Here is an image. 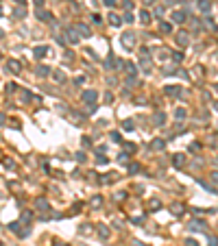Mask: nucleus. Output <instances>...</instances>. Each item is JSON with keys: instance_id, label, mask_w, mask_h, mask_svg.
<instances>
[{"instance_id": "1", "label": "nucleus", "mask_w": 218, "mask_h": 246, "mask_svg": "<svg viewBox=\"0 0 218 246\" xmlns=\"http://www.w3.org/2000/svg\"><path fill=\"white\" fill-rule=\"evenodd\" d=\"M81 100L87 103V105H96V100H98V94H96L94 89H85V92H81Z\"/></svg>"}, {"instance_id": "2", "label": "nucleus", "mask_w": 218, "mask_h": 246, "mask_svg": "<svg viewBox=\"0 0 218 246\" xmlns=\"http://www.w3.org/2000/svg\"><path fill=\"white\" fill-rule=\"evenodd\" d=\"M7 70L11 72V74H20V72H22V63L18 59H9L7 61Z\"/></svg>"}, {"instance_id": "3", "label": "nucleus", "mask_w": 218, "mask_h": 246, "mask_svg": "<svg viewBox=\"0 0 218 246\" xmlns=\"http://www.w3.org/2000/svg\"><path fill=\"white\" fill-rule=\"evenodd\" d=\"M35 207H37V211H42V213H48V211H50V205H48V201L42 198V196H39V198H35Z\"/></svg>"}, {"instance_id": "4", "label": "nucleus", "mask_w": 218, "mask_h": 246, "mask_svg": "<svg viewBox=\"0 0 218 246\" xmlns=\"http://www.w3.org/2000/svg\"><path fill=\"white\" fill-rule=\"evenodd\" d=\"M120 41H122L125 48H133V44H135V35H133V33H125Z\"/></svg>"}, {"instance_id": "5", "label": "nucleus", "mask_w": 218, "mask_h": 246, "mask_svg": "<svg viewBox=\"0 0 218 246\" xmlns=\"http://www.w3.org/2000/svg\"><path fill=\"white\" fill-rule=\"evenodd\" d=\"M46 55H48V46H37L35 50H33V57L35 59H44Z\"/></svg>"}, {"instance_id": "6", "label": "nucleus", "mask_w": 218, "mask_h": 246, "mask_svg": "<svg viewBox=\"0 0 218 246\" xmlns=\"http://www.w3.org/2000/svg\"><path fill=\"white\" fill-rule=\"evenodd\" d=\"M37 18H39L42 22H53V13L46 11V9H37Z\"/></svg>"}, {"instance_id": "7", "label": "nucleus", "mask_w": 218, "mask_h": 246, "mask_svg": "<svg viewBox=\"0 0 218 246\" xmlns=\"http://www.w3.org/2000/svg\"><path fill=\"white\" fill-rule=\"evenodd\" d=\"M74 29H77V33H81V37H92V31L87 24H77Z\"/></svg>"}, {"instance_id": "8", "label": "nucleus", "mask_w": 218, "mask_h": 246, "mask_svg": "<svg viewBox=\"0 0 218 246\" xmlns=\"http://www.w3.org/2000/svg\"><path fill=\"white\" fill-rule=\"evenodd\" d=\"M65 35H68V37H65V41H70V44H77V41H79L77 29H68V31H65Z\"/></svg>"}, {"instance_id": "9", "label": "nucleus", "mask_w": 218, "mask_h": 246, "mask_svg": "<svg viewBox=\"0 0 218 246\" xmlns=\"http://www.w3.org/2000/svg\"><path fill=\"white\" fill-rule=\"evenodd\" d=\"M96 231H98L101 240H107V237H109V227H107V225H98V227H96Z\"/></svg>"}, {"instance_id": "10", "label": "nucleus", "mask_w": 218, "mask_h": 246, "mask_svg": "<svg viewBox=\"0 0 218 246\" xmlns=\"http://www.w3.org/2000/svg\"><path fill=\"white\" fill-rule=\"evenodd\" d=\"M153 122H155L157 127H161L164 122H166V113H164V111H157V113L153 115Z\"/></svg>"}, {"instance_id": "11", "label": "nucleus", "mask_w": 218, "mask_h": 246, "mask_svg": "<svg viewBox=\"0 0 218 246\" xmlns=\"http://www.w3.org/2000/svg\"><path fill=\"white\" fill-rule=\"evenodd\" d=\"M151 148H153V150H164V148H166V139H153Z\"/></svg>"}, {"instance_id": "12", "label": "nucleus", "mask_w": 218, "mask_h": 246, "mask_svg": "<svg viewBox=\"0 0 218 246\" xmlns=\"http://www.w3.org/2000/svg\"><path fill=\"white\" fill-rule=\"evenodd\" d=\"M164 89H166V94H168V96H179V94H181V89H179L177 85H166Z\"/></svg>"}, {"instance_id": "13", "label": "nucleus", "mask_w": 218, "mask_h": 246, "mask_svg": "<svg viewBox=\"0 0 218 246\" xmlns=\"http://www.w3.org/2000/svg\"><path fill=\"white\" fill-rule=\"evenodd\" d=\"M172 20H175V22H185V20H188V13H185V11H175V13H172Z\"/></svg>"}, {"instance_id": "14", "label": "nucleus", "mask_w": 218, "mask_h": 246, "mask_svg": "<svg viewBox=\"0 0 218 246\" xmlns=\"http://www.w3.org/2000/svg\"><path fill=\"white\" fill-rule=\"evenodd\" d=\"M35 74H37V76H48V74H50V68H48V65H39V68L35 70Z\"/></svg>"}, {"instance_id": "15", "label": "nucleus", "mask_w": 218, "mask_h": 246, "mask_svg": "<svg viewBox=\"0 0 218 246\" xmlns=\"http://www.w3.org/2000/svg\"><path fill=\"white\" fill-rule=\"evenodd\" d=\"M177 41H179V46H188V41H190L188 33H179V35H177Z\"/></svg>"}, {"instance_id": "16", "label": "nucleus", "mask_w": 218, "mask_h": 246, "mask_svg": "<svg viewBox=\"0 0 218 246\" xmlns=\"http://www.w3.org/2000/svg\"><path fill=\"white\" fill-rule=\"evenodd\" d=\"M159 31H161V33H172V24H170V22H161V24H159Z\"/></svg>"}, {"instance_id": "17", "label": "nucleus", "mask_w": 218, "mask_h": 246, "mask_svg": "<svg viewBox=\"0 0 218 246\" xmlns=\"http://www.w3.org/2000/svg\"><path fill=\"white\" fill-rule=\"evenodd\" d=\"M199 9H201L203 13H207V11L212 9V2H209V0H201V2H199Z\"/></svg>"}, {"instance_id": "18", "label": "nucleus", "mask_w": 218, "mask_h": 246, "mask_svg": "<svg viewBox=\"0 0 218 246\" xmlns=\"http://www.w3.org/2000/svg\"><path fill=\"white\" fill-rule=\"evenodd\" d=\"M13 15L20 20V18H26V9H24V7H15L13 9Z\"/></svg>"}, {"instance_id": "19", "label": "nucleus", "mask_w": 218, "mask_h": 246, "mask_svg": "<svg viewBox=\"0 0 218 246\" xmlns=\"http://www.w3.org/2000/svg\"><path fill=\"white\" fill-rule=\"evenodd\" d=\"M151 68H153V63H151L146 57H144V59H142V72H146V74H149V72H151Z\"/></svg>"}, {"instance_id": "20", "label": "nucleus", "mask_w": 218, "mask_h": 246, "mask_svg": "<svg viewBox=\"0 0 218 246\" xmlns=\"http://www.w3.org/2000/svg\"><path fill=\"white\" fill-rule=\"evenodd\" d=\"M172 163H175L177 168H183V163H185V157H183V155H175V159H172Z\"/></svg>"}, {"instance_id": "21", "label": "nucleus", "mask_w": 218, "mask_h": 246, "mask_svg": "<svg viewBox=\"0 0 218 246\" xmlns=\"http://www.w3.org/2000/svg\"><path fill=\"white\" fill-rule=\"evenodd\" d=\"M149 207H151V211H159V207H161V203H159L157 198H151V201H149Z\"/></svg>"}, {"instance_id": "22", "label": "nucleus", "mask_w": 218, "mask_h": 246, "mask_svg": "<svg viewBox=\"0 0 218 246\" xmlns=\"http://www.w3.org/2000/svg\"><path fill=\"white\" fill-rule=\"evenodd\" d=\"M109 22H111V26H120V24H122L120 15H116V13H111V15H109Z\"/></svg>"}, {"instance_id": "23", "label": "nucleus", "mask_w": 218, "mask_h": 246, "mask_svg": "<svg viewBox=\"0 0 218 246\" xmlns=\"http://www.w3.org/2000/svg\"><path fill=\"white\" fill-rule=\"evenodd\" d=\"M203 227H207V225L203 222V220H194V222L190 225V229H194V231H199V229H203Z\"/></svg>"}, {"instance_id": "24", "label": "nucleus", "mask_w": 218, "mask_h": 246, "mask_svg": "<svg viewBox=\"0 0 218 246\" xmlns=\"http://www.w3.org/2000/svg\"><path fill=\"white\" fill-rule=\"evenodd\" d=\"M199 185H201V187H205V189H207L209 194H216V189H214V187H212L209 183H205V181H201V179H199Z\"/></svg>"}, {"instance_id": "25", "label": "nucleus", "mask_w": 218, "mask_h": 246, "mask_svg": "<svg viewBox=\"0 0 218 246\" xmlns=\"http://www.w3.org/2000/svg\"><path fill=\"white\" fill-rule=\"evenodd\" d=\"M20 227H22V225H20V222H11V225H9V229H11V231H13V233H18V235H20V231H22V229H20Z\"/></svg>"}, {"instance_id": "26", "label": "nucleus", "mask_w": 218, "mask_h": 246, "mask_svg": "<svg viewBox=\"0 0 218 246\" xmlns=\"http://www.w3.org/2000/svg\"><path fill=\"white\" fill-rule=\"evenodd\" d=\"M140 20L142 22H151V13L149 11H140Z\"/></svg>"}, {"instance_id": "27", "label": "nucleus", "mask_w": 218, "mask_h": 246, "mask_svg": "<svg viewBox=\"0 0 218 246\" xmlns=\"http://www.w3.org/2000/svg\"><path fill=\"white\" fill-rule=\"evenodd\" d=\"M22 100H24V103H29V100H35V98H33L31 92H22Z\"/></svg>"}, {"instance_id": "28", "label": "nucleus", "mask_w": 218, "mask_h": 246, "mask_svg": "<svg viewBox=\"0 0 218 246\" xmlns=\"http://www.w3.org/2000/svg\"><path fill=\"white\" fill-rule=\"evenodd\" d=\"M172 213H175V216H179V213H183V207H181L179 203H175V205H172Z\"/></svg>"}, {"instance_id": "29", "label": "nucleus", "mask_w": 218, "mask_h": 246, "mask_svg": "<svg viewBox=\"0 0 218 246\" xmlns=\"http://www.w3.org/2000/svg\"><path fill=\"white\" fill-rule=\"evenodd\" d=\"M207 242H209V246H218V237H216V235H212V233L207 235Z\"/></svg>"}, {"instance_id": "30", "label": "nucleus", "mask_w": 218, "mask_h": 246, "mask_svg": "<svg viewBox=\"0 0 218 246\" xmlns=\"http://www.w3.org/2000/svg\"><path fill=\"white\" fill-rule=\"evenodd\" d=\"M129 172H131V174L140 172V163H129Z\"/></svg>"}, {"instance_id": "31", "label": "nucleus", "mask_w": 218, "mask_h": 246, "mask_svg": "<svg viewBox=\"0 0 218 246\" xmlns=\"http://www.w3.org/2000/svg\"><path fill=\"white\" fill-rule=\"evenodd\" d=\"M103 205V198L101 196H96V198H92V207H101Z\"/></svg>"}, {"instance_id": "32", "label": "nucleus", "mask_w": 218, "mask_h": 246, "mask_svg": "<svg viewBox=\"0 0 218 246\" xmlns=\"http://www.w3.org/2000/svg\"><path fill=\"white\" fill-rule=\"evenodd\" d=\"M31 218H33L31 211H24V213H22V220H24V222H31Z\"/></svg>"}, {"instance_id": "33", "label": "nucleus", "mask_w": 218, "mask_h": 246, "mask_svg": "<svg viewBox=\"0 0 218 246\" xmlns=\"http://www.w3.org/2000/svg\"><path fill=\"white\" fill-rule=\"evenodd\" d=\"M5 168L13 170V168H15V161H13V159H5Z\"/></svg>"}, {"instance_id": "34", "label": "nucleus", "mask_w": 218, "mask_h": 246, "mask_svg": "<svg viewBox=\"0 0 218 246\" xmlns=\"http://www.w3.org/2000/svg\"><path fill=\"white\" fill-rule=\"evenodd\" d=\"M55 79H57L59 83H63V81H65V74H63V72H55Z\"/></svg>"}, {"instance_id": "35", "label": "nucleus", "mask_w": 218, "mask_h": 246, "mask_svg": "<svg viewBox=\"0 0 218 246\" xmlns=\"http://www.w3.org/2000/svg\"><path fill=\"white\" fill-rule=\"evenodd\" d=\"M96 163H101V166H105V163H107V157H105V155H98V157H96Z\"/></svg>"}, {"instance_id": "36", "label": "nucleus", "mask_w": 218, "mask_h": 246, "mask_svg": "<svg viewBox=\"0 0 218 246\" xmlns=\"http://www.w3.org/2000/svg\"><path fill=\"white\" fill-rule=\"evenodd\" d=\"M15 89H18V85H15V83H9V85H7V94H13Z\"/></svg>"}, {"instance_id": "37", "label": "nucleus", "mask_w": 218, "mask_h": 246, "mask_svg": "<svg viewBox=\"0 0 218 246\" xmlns=\"http://www.w3.org/2000/svg\"><path fill=\"white\" fill-rule=\"evenodd\" d=\"M74 159H77L79 163H83V161H85L87 157H85V153H77V157H74Z\"/></svg>"}, {"instance_id": "38", "label": "nucleus", "mask_w": 218, "mask_h": 246, "mask_svg": "<svg viewBox=\"0 0 218 246\" xmlns=\"http://www.w3.org/2000/svg\"><path fill=\"white\" fill-rule=\"evenodd\" d=\"M125 150L127 153H135V144H125Z\"/></svg>"}, {"instance_id": "39", "label": "nucleus", "mask_w": 218, "mask_h": 246, "mask_svg": "<svg viewBox=\"0 0 218 246\" xmlns=\"http://www.w3.org/2000/svg\"><path fill=\"white\" fill-rule=\"evenodd\" d=\"M125 129H127V131H133V129H135V124H133L131 120H127V122H125Z\"/></svg>"}, {"instance_id": "40", "label": "nucleus", "mask_w": 218, "mask_h": 246, "mask_svg": "<svg viewBox=\"0 0 218 246\" xmlns=\"http://www.w3.org/2000/svg\"><path fill=\"white\" fill-rule=\"evenodd\" d=\"M81 233H83V235H87V233H92V229H89V225H83V227H81Z\"/></svg>"}, {"instance_id": "41", "label": "nucleus", "mask_w": 218, "mask_h": 246, "mask_svg": "<svg viewBox=\"0 0 218 246\" xmlns=\"http://www.w3.org/2000/svg\"><path fill=\"white\" fill-rule=\"evenodd\" d=\"M92 22H96V24H101V22H103V18H101L98 13H94V15H92Z\"/></svg>"}, {"instance_id": "42", "label": "nucleus", "mask_w": 218, "mask_h": 246, "mask_svg": "<svg viewBox=\"0 0 218 246\" xmlns=\"http://www.w3.org/2000/svg\"><path fill=\"white\" fill-rule=\"evenodd\" d=\"M109 137H111V139H113V142H116V144H118V142H122V139H120V133H111V135H109Z\"/></svg>"}, {"instance_id": "43", "label": "nucleus", "mask_w": 218, "mask_h": 246, "mask_svg": "<svg viewBox=\"0 0 218 246\" xmlns=\"http://www.w3.org/2000/svg\"><path fill=\"white\" fill-rule=\"evenodd\" d=\"M175 115L181 120V118H185V111H183V109H177V113H175Z\"/></svg>"}, {"instance_id": "44", "label": "nucleus", "mask_w": 218, "mask_h": 246, "mask_svg": "<svg viewBox=\"0 0 218 246\" xmlns=\"http://www.w3.org/2000/svg\"><path fill=\"white\" fill-rule=\"evenodd\" d=\"M5 122H7V115H5L2 111H0V127H2V124H5Z\"/></svg>"}, {"instance_id": "45", "label": "nucleus", "mask_w": 218, "mask_h": 246, "mask_svg": "<svg viewBox=\"0 0 218 246\" xmlns=\"http://www.w3.org/2000/svg\"><path fill=\"white\" fill-rule=\"evenodd\" d=\"M83 146H85V148H89V146H92V142H89V137H83Z\"/></svg>"}, {"instance_id": "46", "label": "nucleus", "mask_w": 218, "mask_h": 246, "mask_svg": "<svg viewBox=\"0 0 218 246\" xmlns=\"http://www.w3.org/2000/svg\"><path fill=\"white\" fill-rule=\"evenodd\" d=\"M57 44H61V46H63V44H65V37H63V35H57Z\"/></svg>"}, {"instance_id": "47", "label": "nucleus", "mask_w": 218, "mask_h": 246, "mask_svg": "<svg viewBox=\"0 0 218 246\" xmlns=\"http://www.w3.org/2000/svg\"><path fill=\"white\" fill-rule=\"evenodd\" d=\"M172 59H175V61H181V59H183V55H181V53H175V55H172Z\"/></svg>"}, {"instance_id": "48", "label": "nucleus", "mask_w": 218, "mask_h": 246, "mask_svg": "<svg viewBox=\"0 0 218 246\" xmlns=\"http://www.w3.org/2000/svg\"><path fill=\"white\" fill-rule=\"evenodd\" d=\"M103 2H105V7H113V5H116V0H103Z\"/></svg>"}, {"instance_id": "49", "label": "nucleus", "mask_w": 218, "mask_h": 246, "mask_svg": "<svg viewBox=\"0 0 218 246\" xmlns=\"http://www.w3.org/2000/svg\"><path fill=\"white\" fill-rule=\"evenodd\" d=\"M185 244H188V246H199V244H196L194 240H185Z\"/></svg>"}, {"instance_id": "50", "label": "nucleus", "mask_w": 218, "mask_h": 246, "mask_svg": "<svg viewBox=\"0 0 218 246\" xmlns=\"http://www.w3.org/2000/svg\"><path fill=\"white\" fill-rule=\"evenodd\" d=\"M212 181H216V183H218V172H212Z\"/></svg>"}, {"instance_id": "51", "label": "nucleus", "mask_w": 218, "mask_h": 246, "mask_svg": "<svg viewBox=\"0 0 218 246\" xmlns=\"http://www.w3.org/2000/svg\"><path fill=\"white\" fill-rule=\"evenodd\" d=\"M35 5H37V7L42 9V5H44V0H35Z\"/></svg>"}, {"instance_id": "52", "label": "nucleus", "mask_w": 218, "mask_h": 246, "mask_svg": "<svg viewBox=\"0 0 218 246\" xmlns=\"http://www.w3.org/2000/svg\"><path fill=\"white\" fill-rule=\"evenodd\" d=\"M133 246H146V244H142V242H137V240H135V242H133Z\"/></svg>"}, {"instance_id": "53", "label": "nucleus", "mask_w": 218, "mask_h": 246, "mask_svg": "<svg viewBox=\"0 0 218 246\" xmlns=\"http://www.w3.org/2000/svg\"><path fill=\"white\" fill-rule=\"evenodd\" d=\"M144 2H146V5H153V2H155V0H144Z\"/></svg>"}, {"instance_id": "54", "label": "nucleus", "mask_w": 218, "mask_h": 246, "mask_svg": "<svg viewBox=\"0 0 218 246\" xmlns=\"http://www.w3.org/2000/svg\"><path fill=\"white\" fill-rule=\"evenodd\" d=\"M15 2H18V5H24V2H26V0H15Z\"/></svg>"}, {"instance_id": "55", "label": "nucleus", "mask_w": 218, "mask_h": 246, "mask_svg": "<svg viewBox=\"0 0 218 246\" xmlns=\"http://www.w3.org/2000/svg\"><path fill=\"white\" fill-rule=\"evenodd\" d=\"M2 37H5V31H2V29H0V39H2Z\"/></svg>"}, {"instance_id": "56", "label": "nucleus", "mask_w": 218, "mask_h": 246, "mask_svg": "<svg viewBox=\"0 0 218 246\" xmlns=\"http://www.w3.org/2000/svg\"><path fill=\"white\" fill-rule=\"evenodd\" d=\"M214 89H216V94H218V85H214Z\"/></svg>"}, {"instance_id": "57", "label": "nucleus", "mask_w": 218, "mask_h": 246, "mask_svg": "<svg viewBox=\"0 0 218 246\" xmlns=\"http://www.w3.org/2000/svg\"><path fill=\"white\" fill-rule=\"evenodd\" d=\"M0 15H2V5H0Z\"/></svg>"}, {"instance_id": "58", "label": "nucleus", "mask_w": 218, "mask_h": 246, "mask_svg": "<svg viewBox=\"0 0 218 246\" xmlns=\"http://www.w3.org/2000/svg\"><path fill=\"white\" fill-rule=\"evenodd\" d=\"M55 246H65V244H55Z\"/></svg>"}, {"instance_id": "59", "label": "nucleus", "mask_w": 218, "mask_h": 246, "mask_svg": "<svg viewBox=\"0 0 218 246\" xmlns=\"http://www.w3.org/2000/svg\"><path fill=\"white\" fill-rule=\"evenodd\" d=\"M0 59H2V55H0Z\"/></svg>"}]
</instances>
